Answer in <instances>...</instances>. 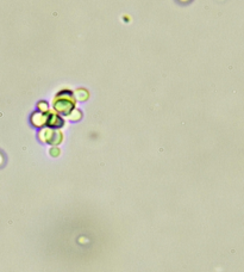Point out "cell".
Instances as JSON below:
<instances>
[{"instance_id":"1","label":"cell","mask_w":244,"mask_h":272,"mask_svg":"<svg viewBox=\"0 0 244 272\" xmlns=\"http://www.w3.org/2000/svg\"><path fill=\"white\" fill-rule=\"evenodd\" d=\"M54 111H56L58 115H66L68 116L69 114L75 109V97L71 91H62L58 93L53 100Z\"/></svg>"},{"instance_id":"4","label":"cell","mask_w":244,"mask_h":272,"mask_svg":"<svg viewBox=\"0 0 244 272\" xmlns=\"http://www.w3.org/2000/svg\"><path fill=\"white\" fill-rule=\"evenodd\" d=\"M48 111L47 113H41V111H38V113L32 114V116H31L32 125H34V127H37V128L45 127V125H47V121H48Z\"/></svg>"},{"instance_id":"3","label":"cell","mask_w":244,"mask_h":272,"mask_svg":"<svg viewBox=\"0 0 244 272\" xmlns=\"http://www.w3.org/2000/svg\"><path fill=\"white\" fill-rule=\"evenodd\" d=\"M64 125V121L62 117L60 116L56 111H48V121L47 127L49 128H61Z\"/></svg>"},{"instance_id":"7","label":"cell","mask_w":244,"mask_h":272,"mask_svg":"<svg viewBox=\"0 0 244 272\" xmlns=\"http://www.w3.org/2000/svg\"><path fill=\"white\" fill-rule=\"evenodd\" d=\"M2 161H4V159H2V155H1V154H0V165L2 164Z\"/></svg>"},{"instance_id":"2","label":"cell","mask_w":244,"mask_h":272,"mask_svg":"<svg viewBox=\"0 0 244 272\" xmlns=\"http://www.w3.org/2000/svg\"><path fill=\"white\" fill-rule=\"evenodd\" d=\"M39 140L44 143H50V145L56 146L60 145L63 141V134L57 128H43L38 134Z\"/></svg>"},{"instance_id":"5","label":"cell","mask_w":244,"mask_h":272,"mask_svg":"<svg viewBox=\"0 0 244 272\" xmlns=\"http://www.w3.org/2000/svg\"><path fill=\"white\" fill-rule=\"evenodd\" d=\"M68 118L71 119V121H79V119L81 118V111L77 110V109H74V110L68 115Z\"/></svg>"},{"instance_id":"6","label":"cell","mask_w":244,"mask_h":272,"mask_svg":"<svg viewBox=\"0 0 244 272\" xmlns=\"http://www.w3.org/2000/svg\"><path fill=\"white\" fill-rule=\"evenodd\" d=\"M38 109H39V111L41 113H47L49 109H48V104L47 103H44V102H41L38 104Z\"/></svg>"}]
</instances>
